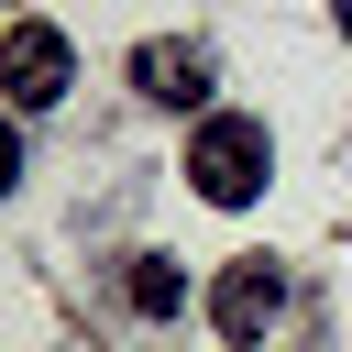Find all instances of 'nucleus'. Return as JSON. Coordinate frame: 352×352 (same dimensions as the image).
I'll return each mask as SVG.
<instances>
[{"instance_id":"obj_3","label":"nucleus","mask_w":352,"mask_h":352,"mask_svg":"<svg viewBox=\"0 0 352 352\" xmlns=\"http://www.w3.org/2000/svg\"><path fill=\"white\" fill-rule=\"evenodd\" d=\"M209 319H220V341H264L275 319H286V264H264V253H242L220 286H209Z\"/></svg>"},{"instance_id":"obj_6","label":"nucleus","mask_w":352,"mask_h":352,"mask_svg":"<svg viewBox=\"0 0 352 352\" xmlns=\"http://www.w3.org/2000/svg\"><path fill=\"white\" fill-rule=\"evenodd\" d=\"M341 33H352V0H341Z\"/></svg>"},{"instance_id":"obj_4","label":"nucleus","mask_w":352,"mask_h":352,"mask_svg":"<svg viewBox=\"0 0 352 352\" xmlns=\"http://www.w3.org/2000/svg\"><path fill=\"white\" fill-rule=\"evenodd\" d=\"M209 77H220V66H209V44H143V55H132V88H143V99H165V110H198V99H209Z\"/></svg>"},{"instance_id":"obj_2","label":"nucleus","mask_w":352,"mask_h":352,"mask_svg":"<svg viewBox=\"0 0 352 352\" xmlns=\"http://www.w3.org/2000/svg\"><path fill=\"white\" fill-rule=\"evenodd\" d=\"M66 77H77L66 33H55V22H11V44H0V88H11V110H22V121H33V110H55V99H66Z\"/></svg>"},{"instance_id":"obj_5","label":"nucleus","mask_w":352,"mask_h":352,"mask_svg":"<svg viewBox=\"0 0 352 352\" xmlns=\"http://www.w3.org/2000/svg\"><path fill=\"white\" fill-rule=\"evenodd\" d=\"M121 297H132L143 319H176V308H187V275H176V253H132V275H121Z\"/></svg>"},{"instance_id":"obj_1","label":"nucleus","mask_w":352,"mask_h":352,"mask_svg":"<svg viewBox=\"0 0 352 352\" xmlns=\"http://www.w3.org/2000/svg\"><path fill=\"white\" fill-rule=\"evenodd\" d=\"M187 176H198V198H209V209H253V198H264V176H275L264 121H253V110H209V121H198V143H187Z\"/></svg>"}]
</instances>
